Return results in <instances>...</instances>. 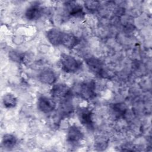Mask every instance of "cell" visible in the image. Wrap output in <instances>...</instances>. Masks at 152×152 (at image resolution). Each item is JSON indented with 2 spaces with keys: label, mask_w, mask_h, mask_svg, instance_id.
<instances>
[{
  "label": "cell",
  "mask_w": 152,
  "mask_h": 152,
  "mask_svg": "<svg viewBox=\"0 0 152 152\" xmlns=\"http://www.w3.org/2000/svg\"><path fill=\"white\" fill-rule=\"evenodd\" d=\"M44 14V8L37 2H33L30 5L25 11V18L28 21H36L43 16Z\"/></svg>",
  "instance_id": "obj_8"
},
{
  "label": "cell",
  "mask_w": 152,
  "mask_h": 152,
  "mask_svg": "<svg viewBox=\"0 0 152 152\" xmlns=\"http://www.w3.org/2000/svg\"><path fill=\"white\" fill-rule=\"evenodd\" d=\"M66 14L72 18H82L85 15L84 8L76 1H67L64 4Z\"/></svg>",
  "instance_id": "obj_7"
},
{
  "label": "cell",
  "mask_w": 152,
  "mask_h": 152,
  "mask_svg": "<svg viewBox=\"0 0 152 152\" xmlns=\"http://www.w3.org/2000/svg\"><path fill=\"white\" fill-rule=\"evenodd\" d=\"M108 145V141L104 137H99L94 142L95 148L98 150H105Z\"/></svg>",
  "instance_id": "obj_18"
},
{
  "label": "cell",
  "mask_w": 152,
  "mask_h": 152,
  "mask_svg": "<svg viewBox=\"0 0 152 152\" xmlns=\"http://www.w3.org/2000/svg\"><path fill=\"white\" fill-rule=\"evenodd\" d=\"M38 80L43 84L52 86L56 83L57 74L54 70L50 68L43 69L38 74Z\"/></svg>",
  "instance_id": "obj_10"
},
{
  "label": "cell",
  "mask_w": 152,
  "mask_h": 152,
  "mask_svg": "<svg viewBox=\"0 0 152 152\" xmlns=\"http://www.w3.org/2000/svg\"><path fill=\"white\" fill-rule=\"evenodd\" d=\"M8 56L10 60L17 63H23L25 60L26 55L24 52L16 50H12L9 52Z\"/></svg>",
  "instance_id": "obj_15"
},
{
  "label": "cell",
  "mask_w": 152,
  "mask_h": 152,
  "mask_svg": "<svg viewBox=\"0 0 152 152\" xmlns=\"http://www.w3.org/2000/svg\"><path fill=\"white\" fill-rule=\"evenodd\" d=\"M75 91L82 99L86 101L91 100L96 96V83L92 80L83 81L77 86Z\"/></svg>",
  "instance_id": "obj_3"
},
{
  "label": "cell",
  "mask_w": 152,
  "mask_h": 152,
  "mask_svg": "<svg viewBox=\"0 0 152 152\" xmlns=\"http://www.w3.org/2000/svg\"><path fill=\"white\" fill-rule=\"evenodd\" d=\"M63 31L56 28H51L46 31V36L49 42L55 46L61 45Z\"/></svg>",
  "instance_id": "obj_12"
},
{
  "label": "cell",
  "mask_w": 152,
  "mask_h": 152,
  "mask_svg": "<svg viewBox=\"0 0 152 152\" xmlns=\"http://www.w3.org/2000/svg\"><path fill=\"white\" fill-rule=\"evenodd\" d=\"M84 8L90 12H95L100 6V3L97 1H86L83 2Z\"/></svg>",
  "instance_id": "obj_16"
},
{
  "label": "cell",
  "mask_w": 152,
  "mask_h": 152,
  "mask_svg": "<svg viewBox=\"0 0 152 152\" xmlns=\"http://www.w3.org/2000/svg\"><path fill=\"white\" fill-rule=\"evenodd\" d=\"M66 138L67 142L70 145H76L83 140L84 133L78 126L73 124L68 128Z\"/></svg>",
  "instance_id": "obj_6"
},
{
  "label": "cell",
  "mask_w": 152,
  "mask_h": 152,
  "mask_svg": "<svg viewBox=\"0 0 152 152\" xmlns=\"http://www.w3.org/2000/svg\"><path fill=\"white\" fill-rule=\"evenodd\" d=\"M80 122L87 129H91L94 127L93 113L92 110L87 107H80L77 111Z\"/></svg>",
  "instance_id": "obj_4"
},
{
  "label": "cell",
  "mask_w": 152,
  "mask_h": 152,
  "mask_svg": "<svg viewBox=\"0 0 152 152\" xmlns=\"http://www.w3.org/2000/svg\"><path fill=\"white\" fill-rule=\"evenodd\" d=\"M2 102L4 107L7 109H12L17 106L18 100L17 97L13 94L7 93L3 96Z\"/></svg>",
  "instance_id": "obj_14"
},
{
  "label": "cell",
  "mask_w": 152,
  "mask_h": 152,
  "mask_svg": "<svg viewBox=\"0 0 152 152\" xmlns=\"http://www.w3.org/2000/svg\"><path fill=\"white\" fill-rule=\"evenodd\" d=\"M112 109L115 115L118 116H122L125 114L127 110V107L123 103H117L112 105Z\"/></svg>",
  "instance_id": "obj_17"
},
{
  "label": "cell",
  "mask_w": 152,
  "mask_h": 152,
  "mask_svg": "<svg viewBox=\"0 0 152 152\" xmlns=\"http://www.w3.org/2000/svg\"><path fill=\"white\" fill-rule=\"evenodd\" d=\"M37 107L39 111L43 113H50L55 110L56 102L51 97L41 95L37 99Z\"/></svg>",
  "instance_id": "obj_5"
},
{
  "label": "cell",
  "mask_w": 152,
  "mask_h": 152,
  "mask_svg": "<svg viewBox=\"0 0 152 152\" xmlns=\"http://www.w3.org/2000/svg\"><path fill=\"white\" fill-rule=\"evenodd\" d=\"M86 64L93 74L97 77H103L104 75V69L103 62L95 57H89L85 60Z\"/></svg>",
  "instance_id": "obj_9"
},
{
  "label": "cell",
  "mask_w": 152,
  "mask_h": 152,
  "mask_svg": "<svg viewBox=\"0 0 152 152\" xmlns=\"http://www.w3.org/2000/svg\"><path fill=\"white\" fill-rule=\"evenodd\" d=\"M80 42L78 37L73 33L63 31L61 45L68 49H72L76 47Z\"/></svg>",
  "instance_id": "obj_11"
},
{
  "label": "cell",
  "mask_w": 152,
  "mask_h": 152,
  "mask_svg": "<svg viewBox=\"0 0 152 152\" xmlns=\"http://www.w3.org/2000/svg\"><path fill=\"white\" fill-rule=\"evenodd\" d=\"M17 142V138L15 135L12 134H5L2 138V145L7 150L12 149L16 146Z\"/></svg>",
  "instance_id": "obj_13"
},
{
  "label": "cell",
  "mask_w": 152,
  "mask_h": 152,
  "mask_svg": "<svg viewBox=\"0 0 152 152\" xmlns=\"http://www.w3.org/2000/svg\"><path fill=\"white\" fill-rule=\"evenodd\" d=\"M72 94L71 87L65 83H55L52 86L50 90V97L59 104L70 101Z\"/></svg>",
  "instance_id": "obj_1"
},
{
  "label": "cell",
  "mask_w": 152,
  "mask_h": 152,
  "mask_svg": "<svg viewBox=\"0 0 152 152\" xmlns=\"http://www.w3.org/2000/svg\"><path fill=\"white\" fill-rule=\"evenodd\" d=\"M59 64L62 70L67 74H75L79 71L83 65L82 62L75 57L65 53L61 54Z\"/></svg>",
  "instance_id": "obj_2"
}]
</instances>
